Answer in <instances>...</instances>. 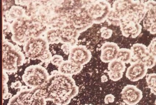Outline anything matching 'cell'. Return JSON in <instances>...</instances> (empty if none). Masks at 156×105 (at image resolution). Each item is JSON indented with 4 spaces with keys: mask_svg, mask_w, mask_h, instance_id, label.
I'll list each match as a JSON object with an SVG mask.
<instances>
[{
    "mask_svg": "<svg viewBox=\"0 0 156 105\" xmlns=\"http://www.w3.org/2000/svg\"><path fill=\"white\" fill-rule=\"evenodd\" d=\"M55 71L44 85L46 100L52 101L56 105L69 104L79 93V88L72 76Z\"/></svg>",
    "mask_w": 156,
    "mask_h": 105,
    "instance_id": "cell-1",
    "label": "cell"
},
{
    "mask_svg": "<svg viewBox=\"0 0 156 105\" xmlns=\"http://www.w3.org/2000/svg\"><path fill=\"white\" fill-rule=\"evenodd\" d=\"M148 5V2L116 1L107 20L110 24L120 27L129 24H139L145 16Z\"/></svg>",
    "mask_w": 156,
    "mask_h": 105,
    "instance_id": "cell-2",
    "label": "cell"
},
{
    "mask_svg": "<svg viewBox=\"0 0 156 105\" xmlns=\"http://www.w3.org/2000/svg\"><path fill=\"white\" fill-rule=\"evenodd\" d=\"M49 78L48 73L45 68L39 65H35L26 69L22 76V80L28 86L36 88L44 86Z\"/></svg>",
    "mask_w": 156,
    "mask_h": 105,
    "instance_id": "cell-3",
    "label": "cell"
},
{
    "mask_svg": "<svg viewBox=\"0 0 156 105\" xmlns=\"http://www.w3.org/2000/svg\"><path fill=\"white\" fill-rule=\"evenodd\" d=\"M4 49L3 51V71L7 72H13L17 70L19 67L23 65L24 56L22 52L13 49Z\"/></svg>",
    "mask_w": 156,
    "mask_h": 105,
    "instance_id": "cell-4",
    "label": "cell"
},
{
    "mask_svg": "<svg viewBox=\"0 0 156 105\" xmlns=\"http://www.w3.org/2000/svg\"><path fill=\"white\" fill-rule=\"evenodd\" d=\"M25 55L31 60H40L44 53L48 51L47 41L42 38L32 39L27 42L24 46Z\"/></svg>",
    "mask_w": 156,
    "mask_h": 105,
    "instance_id": "cell-5",
    "label": "cell"
},
{
    "mask_svg": "<svg viewBox=\"0 0 156 105\" xmlns=\"http://www.w3.org/2000/svg\"><path fill=\"white\" fill-rule=\"evenodd\" d=\"M132 58L130 63L141 62L147 69H151L156 64V57L148 53L147 49L144 45L141 43L133 44L131 47Z\"/></svg>",
    "mask_w": 156,
    "mask_h": 105,
    "instance_id": "cell-6",
    "label": "cell"
},
{
    "mask_svg": "<svg viewBox=\"0 0 156 105\" xmlns=\"http://www.w3.org/2000/svg\"><path fill=\"white\" fill-rule=\"evenodd\" d=\"M92 58V53L84 45H78L71 48L68 60L76 64L83 66L87 64Z\"/></svg>",
    "mask_w": 156,
    "mask_h": 105,
    "instance_id": "cell-7",
    "label": "cell"
},
{
    "mask_svg": "<svg viewBox=\"0 0 156 105\" xmlns=\"http://www.w3.org/2000/svg\"><path fill=\"white\" fill-rule=\"evenodd\" d=\"M142 98V91L133 85H127L121 92L122 100L128 105H136Z\"/></svg>",
    "mask_w": 156,
    "mask_h": 105,
    "instance_id": "cell-8",
    "label": "cell"
},
{
    "mask_svg": "<svg viewBox=\"0 0 156 105\" xmlns=\"http://www.w3.org/2000/svg\"><path fill=\"white\" fill-rule=\"evenodd\" d=\"M143 25L151 34H156V2L148 1V9L144 19Z\"/></svg>",
    "mask_w": 156,
    "mask_h": 105,
    "instance_id": "cell-9",
    "label": "cell"
},
{
    "mask_svg": "<svg viewBox=\"0 0 156 105\" xmlns=\"http://www.w3.org/2000/svg\"><path fill=\"white\" fill-rule=\"evenodd\" d=\"M131 64L126 72V77L129 80L136 81L145 76L148 69L143 63L138 61Z\"/></svg>",
    "mask_w": 156,
    "mask_h": 105,
    "instance_id": "cell-10",
    "label": "cell"
},
{
    "mask_svg": "<svg viewBox=\"0 0 156 105\" xmlns=\"http://www.w3.org/2000/svg\"><path fill=\"white\" fill-rule=\"evenodd\" d=\"M119 47L113 42H106L101 47L100 60L104 63H110L116 60Z\"/></svg>",
    "mask_w": 156,
    "mask_h": 105,
    "instance_id": "cell-11",
    "label": "cell"
},
{
    "mask_svg": "<svg viewBox=\"0 0 156 105\" xmlns=\"http://www.w3.org/2000/svg\"><path fill=\"white\" fill-rule=\"evenodd\" d=\"M83 68V66L76 64L71 61H63L58 67V71L62 74L72 76L80 73Z\"/></svg>",
    "mask_w": 156,
    "mask_h": 105,
    "instance_id": "cell-12",
    "label": "cell"
},
{
    "mask_svg": "<svg viewBox=\"0 0 156 105\" xmlns=\"http://www.w3.org/2000/svg\"><path fill=\"white\" fill-rule=\"evenodd\" d=\"M126 68L125 63L116 60L110 62L108 66L109 72L112 73H123Z\"/></svg>",
    "mask_w": 156,
    "mask_h": 105,
    "instance_id": "cell-13",
    "label": "cell"
},
{
    "mask_svg": "<svg viewBox=\"0 0 156 105\" xmlns=\"http://www.w3.org/2000/svg\"><path fill=\"white\" fill-rule=\"evenodd\" d=\"M132 58V52L129 49H119L116 60H119L125 63H130Z\"/></svg>",
    "mask_w": 156,
    "mask_h": 105,
    "instance_id": "cell-14",
    "label": "cell"
},
{
    "mask_svg": "<svg viewBox=\"0 0 156 105\" xmlns=\"http://www.w3.org/2000/svg\"><path fill=\"white\" fill-rule=\"evenodd\" d=\"M146 80L149 88L151 90V93L156 95V74L151 73L146 74Z\"/></svg>",
    "mask_w": 156,
    "mask_h": 105,
    "instance_id": "cell-15",
    "label": "cell"
},
{
    "mask_svg": "<svg viewBox=\"0 0 156 105\" xmlns=\"http://www.w3.org/2000/svg\"><path fill=\"white\" fill-rule=\"evenodd\" d=\"M47 100L45 98L34 96L29 105H46Z\"/></svg>",
    "mask_w": 156,
    "mask_h": 105,
    "instance_id": "cell-16",
    "label": "cell"
},
{
    "mask_svg": "<svg viewBox=\"0 0 156 105\" xmlns=\"http://www.w3.org/2000/svg\"><path fill=\"white\" fill-rule=\"evenodd\" d=\"M156 38L153 39L148 48H147L148 53L155 57H156Z\"/></svg>",
    "mask_w": 156,
    "mask_h": 105,
    "instance_id": "cell-17",
    "label": "cell"
},
{
    "mask_svg": "<svg viewBox=\"0 0 156 105\" xmlns=\"http://www.w3.org/2000/svg\"><path fill=\"white\" fill-rule=\"evenodd\" d=\"M64 61L63 57L61 56L55 55L52 57L51 61L52 64L59 67Z\"/></svg>",
    "mask_w": 156,
    "mask_h": 105,
    "instance_id": "cell-18",
    "label": "cell"
},
{
    "mask_svg": "<svg viewBox=\"0 0 156 105\" xmlns=\"http://www.w3.org/2000/svg\"><path fill=\"white\" fill-rule=\"evenodd\" d=\"M101 32V36L105 39L110 38L112 36V31L106 27H103L100 30Z\"/></svg>",
    "mask_w": 156,
    "mask_h": 105,
    "instance_id": "cell-19",
    "label": "cell"
},
{
    "mask_svg": "<svg viewBox=\"0 0 156 105\" xmlns=\"http://www.w3.org/2000/svg\"><path fill=\"white\" fill-rule=\"evenodd\" d=\"M109 78L110 80L114 81H117L121 80L123 77V73H112L108 71V72Z\"/></svg>",
    "mask_w": 156,
    "mask_h": 105,
    "instance_id": "cell-20",
    "label": "cell"
},
{
    "mask_svg": "<svg viewBox=\"0 0 156 105\" xmlns=\"http://www.w3.org/2000/svg\"><path fill=\"white\" fill-rule=\"evenodd\" d=\"M7 105H23V104L19 99L17 95H16L10 98Z\"/></svg>",
    "mask_w": 156,
    "mask_h": 105,
    "instance_id": "cell-21",
    "label": "cell"
},
{
    "mask_svg": "<svg viewBox=\"0 0 156 105\" xmlns=\"http://www.w3.org/2000/svg\"><path fill=\"white\" fill-rule=\"evenodd\" d=\"M52 58L51 53L48 51L46 53H44L43 56L40 58V60L43 61V62H48L49 61H51Z\"/></svg>",
    "mask_w": 156,
    "mask_h": 105,
    "instance_id": "cell-22",
    "label": "cell"
},
{
    "mask_svg": "<svg viewBox=\"0 0 156 105\" xmlns=\"http://www.w3.org/2000/svg\"><path fill=\"white\" fill-rule=\"evenodd\" d=\"M115 97L113 95H107L105 98V102L106 104L113 103L115 101Z\"/></svg>",
    "mask_w": 156,
    "mask_h": 105,
    "instance_id": "cell-23",
    "label": "cell"
},
{
    "mask_svg": "<svg viewBox=\"0 0 156 105\" xmlns=\"http://www.w3.org/2000/svg\"><path fill=\"white\" fill-rule=\"evenodd\" d=\"M61 49H63V51H64L66 55H68L69 53L70 50H71V48L69 45L68 44H64L62 46Z\"/></svg>",
    "mask_w": 156,
    "mask_h": 105,
    "instance_id": "cell-24",
    "label": "cell"
},
{
    "mask_svg": "<svg viewBox=\"0 0 156 105\" xmlns=\"http://www.w3.org/2000/svg\"><path fill=\"white\" fill-rule=\"evenodd\" d=\"M22 83L20 81H16V82L12 83L11 85V88L14 89H16L20 88L22 86Z\"/></svg>",
    "mask_w": 156,
    "mask_h": 105,
    "instance_id": "cell-25",
    "label": "cell"
},
{
    "mask_svg": "<svg viewBox=\"0 0 156 105\" xmlns=\"http://www.w3.org/2000/svg\"><path fill=\"white\" fill-rule=\"evenodd\" d=\"M3 97H4L8 93V88L6 84H3Z\"/></svg>",
    "mask_w": 156,
    "mask_h": 105,
    "instance_id": "cell-26",
    "label": "cell"
},
{
    "mask_svg": "<svg viewBox=\"0 0 156 105\" xmlns=\"http://www.w3.org/2000/svg\"><path fill=\"white\" fill-rule=\"evenodd\" d=\"M5 71H3V84H6L8 81V76L7 74L5 73Z\"/></svg>",
    "mask_w": 156,
    "mask_h": 105,
    "instance_id": "cell-27",
    "label": "cell"
},
{
    "mask_svg": "<svg viewBox=\"0 0 156 105\" xmlns=\"http://www.w3.org/2000/svg\"><path fill=\"white\" fill-rule=\"evenodd\" d=\"M12 94L10 93H9L7 94L5 96H4V97H3V99L4 100H6V99H9V98H12Z\"/></svg>",
    "mask_w": 156,
    "mask_h": 105,
    "instance_id": "cell-28",
    "label": "cell"
},
{
    "mask_svg": "<svg viewBox=\"0 0 156 105\" xmlns=\"http://www.w3.org/2000/svg\"><path fill=\"white\" fill-rule=\"evenodd\" d=\"M108 81V78L106 75L102 76V77H101V81H102V82H106V81Z\"/></svg>",
    "mask_w": 156,
    "mask_h": 105,
    "instance_id": "cell-29",
    "label": "cell"
},
{
    "mask_svg": "<svg viewBox=\"0 0 156 105\" xmlns=\"http://www.w3.org/2000/svg\"><path fill=\"white\" fill-rule=\"evenodd\" d=\"M84 105H92V104H86Z\"/></svg>",
    "mask_w": 156,
    "mask_h": 105,
    "instance_id": "cell-30",
    "label": "cell"
},
{
    "mask_svg": "<svg viewBox=\"0 0 156 105\" xmlns=\"http://www.w3.org/2000/svg\"></svg>",
    "mask_w": 156,
    "mask_h": 105,
    "instance_id": "cell-31",
    "label": "cell"
}]
</instances>
